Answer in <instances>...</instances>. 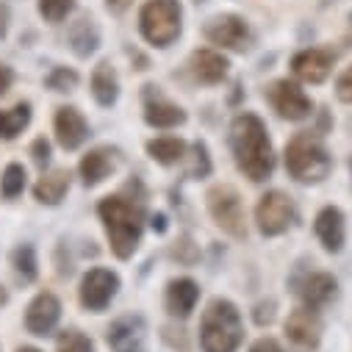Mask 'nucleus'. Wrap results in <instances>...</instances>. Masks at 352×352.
<instances>
[{"instance_id":"obj_1","label":"nucleus","mask_w":352,"mask_h":352,"mask_svg":"<svg viewBox=\"0 0 352 352\" xmlns=\"http://www.w3.org/2000/svg\"><path fill=\"white\" fill-rule=\"evenodd\" d=\"M230 142H233L236 164L247 178L255 184L267 181L275 169V155L263 122L255 114H239L230 128Z\"/></svg>"},{"instance_id":"obj_2","label":"nucleus","mask_w":352,"mask_h":352,"mask_svg":"<svg viewBox=\"0 0 352 352\" xmlns=\"http://www.w3.org/2000/svg\"><path fill=\"white\" fill-rule=\"evenodd\" d=\"M100 219L106 225L111 250L117 258H131L133 250L139 247L142 239V228H144V208L142 203H133L128 197H106L100 203Z\"/></svg>"},{"instance_id":"obj_3","label":"nucleus","mask_w":352,"mask_h":352,"mask_svg":"<svg viewBox=\"0 0 352 352\" xmlns=\"http://www.w3.org/2000/svg\"><path fill=\"white\" fill-rule=\"evenodd\" d=\"M200 341L206 352H236L241 344V316L233 302L214 300L200 322Z\"/></svg>"},{"instance_id":"obj_4","label":"nucleus","mask_w":352,"mask_h":352,"mask_svg":"<svg viewBox=\"0 0 352 352\" xmlns=\"http://www.w3.org/2000/svg\"><path fill=\"white\" fill-rule=\"evenodd\" d=\"M330 166H333V161H330L327 150L311 133H300L286 147V169L300 184H316V181L327 178Z\"/></svg>"},{"instance_id":"obj_5","label":"nucleus","mask_w":352,"mask_h":352,"mask_svg":"<svg viewBox=\"0 0 352 352\" xmlns=\"http://www.w3.org/2000/svg\"><path fill=\"white\" fill-rule=\"evenodd\" d=\"M142 34L155 47H169L181 36V3L178 0H147L139 14Z\"/></svg>"},{"instance_id":"obj_6","label":"nucleus","mask_w":352,"mask_h":352,"mask_svg":"<svg viewBox=\"0 0 352 352\" xmlns=\"http://www.w3.org/2000/svg\"><path fill=\"white\" fill-rule=\"evenodd\" d=\"M208 211L214 217V222L236 236V239H244L247 236V228H244V208H241V200L239 195L230 189V186H214L208 192Z\"/></svg>"},{"instance_id":"obj_7","label":"nucleus","mask_w":352,"mask_h":352,"mask_svg":"<svg viewBox=\"0 0 352 352\" xmlns=\"http://www.w3.org/2000/svg\"><path fill=\"white\" fill-rule=\"evenodd\" d=\"M255 219L263 236H278L294 222V203L283 192H267L255 208Z\"/></svg>"},{"instance_id":"obj_8","label":"nucleus","mask_w":352,"mask_h":352,"mask_svg":"<svg viewBox=\"0 0 352 352\" xmlns=\"http://www.w3.org/2000/svg\"><path fill=\"white\" fill-rule=\"evenodd\" d=\"M267 98H270L272 109L283 120H305L311 114V109H314L311 98L292 80H275L267 89Z\"/></svg>"},{"instance_id":"obj_9","label":"nucleus","mask_w":352,"mask_h":352,"mask_svg":"<svg viewBox=\"0 0 352 352\" xmlns=\"http://www.w3.org/2000/svg\"><path fill=\"white\" fill-rule=\"evenodd\" d=\"M120 289V278L109 270H92L80 280V302L89 311H106Z\"/></svg>"},{"instance_id":"obj_10","label":"nucleus","mask_w":352,"mask_h":352,"mask_svg":"<svg viewBox=\"0 0 352 352\" xmlns=\"http://www.w3.org/2000/svg\"><path fill=\"white\" fill-rule=\"evenodd\" d=\"M206 36L219 45V47H230V50H241L247 45V25L241 17L236 14H222V17H214L208 25H206Z\"/></svg>"},{"instance_id":"obj_11","label":"nucleus","mask_w":352,"mask_h":352,"mask_svg":"<svg viewBox=\"0 0 352 352\" xmlns=\"http://www.w3.org/2000/svg\"><path fill=\"white\" fill-rule=\"evenodd\" d=\"M319 333H322V324H319L316 314L308 311V308L294 311V314L289 316V322H286V336H289V341H292L297 349H302V352L316 349Z\"/></svg>"},{"instance_id":"obj_12","label":"nucleus","mask_w":352,"mask_h":352,"mask_svg":"<svg viewBox=\"0 0 352 352\" xmlns=\"http://www.w3.org/2000/svg\"><path fill=\"white\" fill-rule=\"evenodd\" d=\"M109 346L114 352H144V322L139 316H122L109 327Z\"/></svg>"},{"instance_id":"obj_13","label":"nucleus","mask_w":352,"mask_h":352,"mask_svg":"<svg viewBox=\"0 0 352 352\" xmlns=\"http://www.w3.org/2000/svg\"><path fill=\"white\" fill-rule=\"evenodd\" d=\"M86 136H89V125H86V120L80 117L78 109L72 106H61L56 111V139L64 150H75L86 142Z\"/></svg>"},{"instance_id":"obj_14","label":"nucleus","mask_w":352,"mask_h":352,"mask_svg":"<svg viewBox=\"0 0 352 352\" xmlns=\"http://www.w3.org/2000/svg\"><path fill=\"white\" fill-rule=\"evenodd\" d=\"M58 316H61V305L53 294H39L31 305H28V314H25V327L28 333L34 336H47L56 324H58Z\"/></svg>"},{"instance_id":"obj_15","label":"nucleus","mask_w":352,"mask_h":352,"mask_svg":"<svg viewBox=\"0 0 352 352\" xmlns=\"http://www.w3.org/2000/svg\"><path fill=\"white\" fill-rule=\"evenodd\" d=\"M330 67H333V56L327 50H302L292 58V69L300 80L305 83H322L327 75H330Z\"/></svg>"},{"instance_id":"obj_16","label":"nucleus","mask_w":352,"mask_h":352,"mask_svg":"<svg viewBox=\"0 0 352 352\" xmlns=\"http://www.w3.org/2000/svg\"><path fill=\"white\" fill-rule=\"evenodd\" d=\"M147 100H144V120L153 125V128H175V125H184L186 122V114L184 109H178L175 103L158 98L153 92V86H147Z\"/></svg>"},{"instance_id":"obj_17","label":"nucleus","mask_w":352,"mask_h":352,"mask_svg":"<svg viewBox=\"0 0 352 352\" xmlns=\"http://www.w3.org/2000/svg\"><path fill=\"white\" fill-rule=\"evenodd\" d=\"M197 300H200V289H197V283L189 280V278L172 280L169 289H166V311H169L172 316L186 319V316L195 311Z\"/></svg>"},{"instance_id":"obj_18","label":"nucleus","mask_w":352,"mask_h":352,"mask_svg":"<svg viewBox=\"0 0 352 352\" xmlns=\"http://www.w3.org/2000/svg\"><path fill=\"white\" fill-rule=\"evenodd\" d=\"M300 297H302V302H305L308 311L324 308L336 297V278L333 275H324V272H316V275L305 278L302 286H300Z\"/></svg>"},{"instance_id":"obj_19","label":"nucleus","mask_w":352,"mask_h":352,"mask_svg":"<svg viewBox=\"0 0 352 352\" xmlns=\"http://www.w3.org/2000/svg\"><path fill=\"white\" fill-rule=\"evenodd\" d=\"M316 236L319 241L324 244V250L330 252H338L341 244H344V217L338 208H322L319 217H316Z\"/></svg>"},{"instance_id":"obj_20","label":"nucleus","mask_w":352,"mask_h":352,"mask_svg":"<svg viewBox=\"0 0 352 352\" xmlns=\"http://www.w3.org/2000/svg\"><path fill=\"white\" fill-rule=\"evenodd\" d=\"M192 72L203 83H219L228 75V58L217 50H197L192 56Z\"/></svg>"},{"instance_id":"obj_21","label":"nucleus","mask_w":352,"mask_h":352,"mask_svg":"<svg viewBox=\"0 0 352 352\" xmlns=\"http://www.w3.org/2000/svg\"><path fill=\"white\" fill-rule=\"evenodd\" d=\"M111 169H114L111 150L98 147V150H92V153L83 155V161H80V178H83L86 186H98Z\"/></svg>"},{"instance_id":"obj_22","label":"nucleus","mask_w":352,"mask_h":352,"mask_svg":"<svg viewBox=\"0 0 352 352\" xmlns=\"http://www.w3.org/2000/svg\"><path fill=\"white\" fill-rule=\"evenodd\" d=\"M67 189H69V172L67 169H53V172H47L39 178V184L34 186V195H36L39 203L56 206V203H61Z\"/></svg>"},{"instance_id":"obj_23","label":"nucleus","mask_w":352,"mask_h":352,"mask_svg":"<svg viewBox=\"0 0 352 352\" xmlns=\"http://www.w3.org/2000/svg\"><path fill=\"white\" fill-rule=\"evenodd\" d=\"M92 95L100 106H111L117 100V75L106 61H100L92 72Z\"/></svg>"},{"instance_id":"obj_24","label":"nucleus","mask_w":352,"mask_h":352,"mask_svg":"<svg viewBox=\"0 0 352 352\" xmlns=\"http://www.w3.org/2000/svg\"><path fill=\"white\" fill-rule=\"evenodd\" d=\"M28 122H31V106L28 103H17L14 109L0 111V139H14L17 133L25 131Z\"/></svg>"},{"instance_id":"obj_25","label":"nucleus","mask_w":352,"mask_h":352,"mask_svg":"<svg viewBox=\"0 0 352 352\" xmlns=\"http://www.w3.org/2000/svg\"><path fill=\"white\" fill-rule=\"evenodd\" d=\"M69 42H72L78 56H89L98 47V28L89 20H78L69 31Z\"/></svg>"},{"instance_id":"obj_26","label":"nucleus","mask_w":352,"mask_h":352,"mask_svg":"<svg viewBox=\"0 0 352 352\" xmlns=\"http://www.w3.org/2000/svg\"><path fill=\"white\" fill-rule=\"evenodd\" d=\"M147 153L158 161V164H178L186 153V144L181 139H153L147 144Z\"/></svg>"},{"instance_id":"obj_27","label":"nucleus","mask_w":352,"mask_h":352,"mask_svg":"<svg viewBox=\"0 0 352 352\" xmlns=\"http://www.w3.org/2000/svg\"><path fill=\"white\" fill-rule=\"evenodd\" d=\"M12 263H14V272H17V278H20L23 283L36 280L39 270H36V252H34V247H31V244L17 247V250L12 252Z\"/></svg>"},{"instance_id":"obj_28","label":"nucleus","mask_w":352,"mask_h":352,"mask_svg":"<svg viewBox=\"0 0 352 352\" xmlns=\"http://www.w3.org/2000/svg\"><path fill=\"white\" fill-rule=\"evenodd\" d=\"M23 189H25V169L20 164H9L3 169V178H0V192H3V197L12 200L23 195Z\"/></svg>"},{"instance_id":"obj_29","label":"nucleus","mask_w":352,"mask_h":352,"mask_svg":"<svg viewBox=\"0 0 352 352\" xmlns=\"http://www.w3.org/2000/svg\"><path fill=\"white\" fill-rule=\"evenodd\" d=\"M75 9V0H39V14L47 23H61Z\"/></svg>"},{"instance_id":"obj_30","label":"nucleus","mask_w":352,"mask_h":352,"mask_svg":"<svg viewBox=\"0 0 352 352\" xmlns=\"http://www.w3.org/2000/svg\"><path fill=\"white\" fill-rule=\"evenodd\" d=\"M58 352H95L92 341L78 330H64L58 336Z\"/></svg>"},{"instance_id":"obj_31","label":"nucleus","mask_w":352,"mask_h":352,"mask_svg":"<svg viewBox=\"0 0 352 352\" xmlns=\"http://www.w3.org/2000/svg\"><path fill=\"white\" fill-rule=\"evenodd\" d=\"M75 83H78V72L75 69H67V67H56L47 75V86H50L53 92H69Z\"/></svg>"},{"instance_id":"obj_32","label":"nucleus","mask_w":352,"mask_h":352,"mask_svg":"<svg viewBox=\"0 0 352 352\" xmlns=\"http://www.w3.org/2000/svg\"><path fill=\"white\" fill-rule=\"evenodd\" d=\"M336 95H338V100L352 103V67H346V69L341 72V78H338V83H336Z\"/></svg>"},{"instance_id":"obj_33","label":"nucleus","mask_w":352,"mask_h":352,"mask_svg":"<svg viewBox=\"0 0 352 352\" xmlns=\"http://www.w3.org/2000/svg\"><path fill=\"white\" fill-rule=\"evenodd\" d=\"M275 319V302L270 300V302H261L258 308H255V322L258 324H270Z\"/></svg>"},{"instance_id":"obj_34","label":"nucleus","mask_w":352,"mask_h":352,"mask_svg":"<svg viewBox=\"0 0 352 352\" xmlns=\"http://www.w3.org/2000/svg\"><path fill=\"white\" fill-rule=\"evenodd\" d=\"M31 153H34V161L42 166V164H47V158H50V144H47L45 139H36L34 147H31Z\"/></svg>"},{"instance_id":"obj_35","label":"nucleus","mask_w":352,"mask_h":352,"mask_svg":"<svg viewBox=\"0 0 352 352\" xmlns=\"http://www.w3.org/2000/svg\"><path fill=\"white\" fill-rule=\"evenodd\" d=\"M12 80H14V72L9 67L0 64V98H3L9 89H12Z\"/></svg>"},{"instance_id":"obj_36","label":"nucleus","mask_w":352,"mask_h":352,"mask_svg":"<svg viewBox=\"0 0 352 352\" xmlns=\"http://www.w3.org/2000/svg\"><path fill=\"white\" fill-rule=\"evenodd\" d=\"M250 352H283V349H280V344L272 341V338H261L258 344H252Z\"/></svg>"},{"instance_id":"obj_37","label":"nucleus","mask_w":352,"mask_h":352,"mask_svg":"<svg viewBox=\"0 0 352 352\" xmlns=\"http://www.w3.org/2000/svg\"><path fill=\"white\" fill-rule=\"evenodd\" d=\"M195 153H197V166H195V169H197L200 175H208V169H211V164H208V155H206V147H203V144H197V147H195Z\"/></svg>"},{"instance_id":"obj_38","label":"nucleus","mask_w":352,"mask_h":352,"mask_svg":"<svg viewBox=\"0 0 352 352\" xmlns=\"http://www.w3.org/2000/svg\"><path fill=\"white\" fill-rule=\"evenodd\" d=\"M131 3H133V0H106V6H109L114 14H122V12H125Z\"/></svg>"},{"instance_id":"obj_39","label":"nucleus","mask_w":352,"mask_h":352,"mask_svg":"<svg viewBox=\"0 0 352 352\" xmlns=\"http://www.w3.org/2000/svg\"><path fill=\"white\" fill-rule=\"evenodd\" d=\"M153 228H158V230H164V228H166V225H164V217H161V214H158V217L153 219Z\"/></svg>"},{"instance_id":"obj_40","label":"nucleus","mask_w":352,"mask_h":352,"mask_svg":"<svg viewBox=\"0 0 352 352\" xmlns=\"http://www.w3.org/2000/svg\"><path fill=\"white\" fill-rule=\"evenodd\" d=\"M9 300V294H6V289H0V305H3Z\"/></svg>"},{"instance_id":"obj_41","label":"nucleus","mask_w":352,"mask_h":352,"mask_svg":"<svg viewBox=\"0 0 352 352\" xmlns=\"http://www.w3.org/2000/svg\"><path fill=\"white\" fill-rule=\"evenodd\" d=\"M17 352H42V349H34V346H20Z\"/></svg>"},{"instance_id":"obj_42","label":"nucleus","mask_w":352,"mask_h":352,"mask_svg":"<svg viewBox=\"0 0 352 352\" xmlns=\"http://www.w3.org/2000/svg\"><path fill=\"white\" fill-rule=\"evenodd\" d=\"M349 169H352V158H349Z\"/></svg>"}]
</instances>
